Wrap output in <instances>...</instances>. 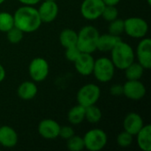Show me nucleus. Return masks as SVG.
Segmentation results:
<instances>
[{"label":"nucleus","instance_id":"1","mask_svg":"<svg viewBox=\"0 0 151 151\" xmlns=\"http://www.w3.org/2000/svg\"><path fill=\"white\" fill-rule=\"evenodd\" d=\"M13 19L14 27L20 29L24 34L37 31L42 23L37 9L31 5L19 7L13 14Z\"/></svg>","mask_w":151,"mask_h":151},{"label":"nucleus","instance_id":"2","mask_svg":"<svg viewBox=\"0 0 151 151\" xmlns=\"http://www.w3.org/2000/svg\"><path fill=\"white\" fill-rule=\"evenodd\" d=\"M135 59V52L131 45L122 39L111 50V60L116 69L125 70Z\"/></svg>","mask_w":151,"mask_h":151},{"label":"nucleus","instance_id":"3","mask_svg":"<svg viewBox=\"0 0 151 151\" xmlns=\"http://www.w3.org/2000/svg\"><path fill=\"white\" fill-rule=\"evenodd\" d=\"M100 34L96 27L91 25L83 27L78 32L77 47L81 52L92 54L96 50V42Z\"/></svg>","mask_w":151,"mask_h":151},{"label":"nucleus","instance_id":"4","mask_svg":"<svg viewBox=\"0 0 151 151\" xmlns=\"http://www.w3.org/2000/svg\"><path fill=\"white\" fill-rule=\"evenodd\" d=\"M115 70L116 68L111 58L107 57H101L97 59H95L92 74L99 82L107 83L113 79L115 75Z\"/></svg>","mask_w":151,"mask_h":151},{"label":"nucleus","instance_id":"5","mask_svg":"<svg viewBox=\"0 0 151 151\" xmlns=\"http://www.w3.org/2000/svg\"><path fill=\"white\" fill-rule=\"evenodd\" d=\"M83 141L86 150L88 151H100L106 146L108 136L103 129L93 128L84 134Z\"/></svg>","mask_w":151,"mask_h":151},{"label":"nucleus","instance_id":"6","mask_svg":"<svg viewBox=\"0 0 151 151\" xmlns=\"http://www.w3.org/2000/svg\"><path fill=\"white\" fill-rule=\"evenodd\" d=\"M149 31L148 22L140 17H130L124 20V33L132 38L142 39Z\"/></svg>","mask_w":151,"mask_h":151},{"label":"nucleus","instance_id":"7","mask_svg":"<svg viewBox=\"0 0 151 151\" xmlns=\"http://www.w3.org/2000/svg\"><path fill=\"white\" fill-rule=\"evenodd\" d=\"M101 96L100 88L94 83H88L82 86L76 96L77 103L80 105L88 107L96 104Z\"/></svg>","mask_w":151,"mask_h":151},{"label":"nucleus","instance_id":"8","mask_svg":"<svg viewBox=\"0 0 151 151\" xmlns=\"http://www.w3.org/2000/svg\"><path fill=\"white\" fill-rule=\"evenodd\" d=\"M50 73L48 61L43 58H35L28 65V73L35 82H42L46 80Z\"/></svg>","mask_w":151,"mask_h":151},{"label":"nucleus","instance_id":"9","mask_svg":"<svg viewBox=\"0 0 151 151\" xmlns=\"http://www.w3.org/2000/svg\"><path fill=\"white\" fill-rule=\"evenodd\" d=\"M104 6L103 0H83L81 4V13L85 19L96 20L102 16Z\"/></svg>","mask_w":151,"mask_h":151},{"label":"nucleus","instance_id":"10","mask_svg":"<svg viewBox=\"0 0 151 151\" xmlns=\"http://www.w3.org/2000/svg\"><path fill=\"white\" fill-rule=\"evenodd\" d=\"M146 87L140 81H127L123 85V96L133 101H139L146 96Z\"/></svg>","mask_w":151,"mask_h":151},{"label":"nucleus","instance_id":"11","mask_svg":"<svg viewBox=\"0 0 151 151\" xmlns=\"http://www.w3.org/2000/svg\"><path fill=\"white\" fill-rule=\"evenodd\" d=\"M137 62L145 69L151 68V40L150 38H142L136 48Z\"/></svg>","mask_w":151,"mask_h":151},{"label":"nucleus","instance_id":"12","mask_svg":"<svg viewBox=\"0 0 151 151\" xmlns=\"http://www.w3.org/2000/svg\"><path fill=\"white\" fill-rule=\"evenodd\" d=\"M38 134L45 140H55L59 136L60 125L54 119H45L38 124Z\"/></svg>","mask_w":151,"mask_h":151},{"label":"nucleus","instance_id":"13","mask_svg":"<svg viewBox=\"0 0 151 151\" xmlns=\"http://www.w3.org/2000/svg\"><path fill=\"white\" fill-rule=\"evenodd\" d=\"M37 11L42 23H50L58 17L59 8L56 1L43 0Z\"/></svg>","mask_w":151,"mask_h":151},{"label":"nucleus","instance_id":"14","mask_svg":"<svg viewBox=\"0 0 151 151\" xmlns=\"http://www.w3.org/2000/svg\"><path fill=\"white\" fill-rule=\"evenodd\" d=\"M73 64L78 73L82 76H89L93 73L95 58H93L92 54L81 52Z\"/></svg>","mask_w":151,"mask_h":151},{"label":"nucleus","instance_id":"15","mask_svg":"<svg viewBox=\"0 0 151 151\" xmlns=\"http://www.w3.org/2000/svg\"><path fill=\"white\" fill-rule=\"evenodd\" d=\"M144 121L142 116L136 112L128 113L123 120L124 131L129 133L133 136L136 135L137 133L143 127Z\"/></svg>","mask_w":151,"mask_h":151},{"label":"nucleus","instance_id":"16","mask_svg":"<svg viewBox=\"0 0 151 151\" xmlns=\"http://www.w3.org/2000/svg\"><path fill=\"white\" fill-rule=\"evenodd\" d=\"M17 132L10 126L0 127V145L6 149L14 148L18 144Z\"/></svg>","mask_w":151,"mask_h":151},{"label":"nucleus","instance_id":"17","mask_svg":"<svg viewBox=\"0 0 151 151\" xmlns=\"http://www.w3.org/2000/svg\"><path fill=\"white\" fill-rule=\"evenodd\" d=\"M38 88L35 82L33 81H27L22 82L17 88L18 96L24 101L32 100L36 96Z\"/></svg>","mask_w":151,"mask_h":151},{"label":"nucleus","instance_id":"18","mask_svg":"<svg viewBox=\"0 0 151 151\" xmlns=\"http://www.w3.org/2000/svg\"><path fill=\"white\" fill-rule=\"evenodd\" d=\"M120 40H121L120 36L113 35L109 33L100 35L96 42V50L103 52L111 51L112 48L116 45V43Z\"/></svg>","mask_w":151,"mask_h":151},{"label":"nucleus","instance_id":"19","mask_svg":"<svg viewBox=\"0 0 151 151\" xmlns=\"http://www.w3.org/2000/svg\"><path fill=\"white\" fill-rule=\"evenodd\" d=\"M137 138V145L142 151H151V126L144 125L143 127L135 135Z\"/></svg>","mask_w":151,"mask_h":151},{"label":"nucleus","instance_id":"20","mask_svg":"<svg viewBox=\"0 0 151 151\" xmlns=\"http://www.w3.org/2000/svg\"><path fill=\"white\" fill-rule=\"evenodd\" d=\"M77 38L78 33L71 28H65L59 34V42L65 49L76 45Z\"/></svg>","mask_w":151,"mask_h":151},{"label":"nucleus","instance_id":"21","mask_svg":"<svg viewBox=\"0 0 151 151\" xmlns=\"http://www.w3.org/2000/svg\"><path fill=\"white\" fill-rule=\"evenodd\" d=\"M67 119L73 126L81 124L85 120V107L77 104L71 108L67 114Z\"/></svg>","mask_w":151,"mask_h":151},{"label":"nucleus","instance_id":"22","mask_svg":"<svg viewBox=\"0 0 151 151\" xmlns=\"http://www.w3.org/2000/svg\"><path fill=\"white\" fill-rule=\"evenodd\" d=\"M126 78L128 81H136L141 80L143 76L145 69L138 63V62H133L129 66H127L125 70Z\"/></svg>","mask_w":151,"mask_h":151},{"label":"nucleus","instance_id":"23","mask_svg":"<svg viewBox=\"0 0 151 151\" xmlns=\"http://www.w3.org/2000/svg\"><path fill=\"white\" fill-rule=\"evenodd\" d=\"M102 117H103L102 111L96 104L85 107V119L88 122L91 124H96L100 122Z\"/></svg>","mask_w":151,"mask_h":151},{"label":"nucleus","instance_id":"24","mask_svg":"<svg viewBox=\"0 0 151 151\" xmlns=\"http://www.w3.org/2000/svg\"><path fill=\"white\" fill-rule=\"evenodd\" d=\"M14 27L13 14L7 12H0V32L6 33Z\"/></svg>","mask_w":151,"mask_h":151},{"label":"nucleus","instance_id":"25","mask_svg":"<svg viewBox=\"0 0 151 151\" xmlns=\"http://www.w3.org/2000/svg\"><path fill=\"white\" fill-rule=\"evenodd\" d=\"M66 148L70 151H81L85 149L83 137L79 135H73L66 140Z\"/></svg>","mask_w":151,"mask_h":151},{"label":"nucleus","instance_id":"26","mask_svg":"<svg viewBox=\"0 0 151 151\" xmlns=\"http://www.w3.org/2000/svg\"><path fill=\"white\" fill-rule=\"evenodd\" d=\"M108 26V31L109 34H111L113 35L120 36L121 34L124 33V20L121 19H115L109 22Z\"/></svg>","mask_w":151,"mask_h":151},{"label":"nucleus","instance_id":"27","mask_svg":"<svg viewBox=\"0 0 151 151\" xmlns=\"http://www.w3.org/2000/svg\"><path fill=\"white\" fill-rule=\"evenodd\" d=\"M23 36H24V33L16 27H13L12 28H11L9 31L6 32L7 41L12 44H17L20 42L23 39Z\"/></svg>","mask_w":151,"mask_h":151},{"label":"nucleus","instance_id":"28","mask_svg":"<svg viewBox=\"0 0 151 151\" xmlns=\"http://www.w3.org/2000/svg\"><path fill=\"white\" fill-rule=\"evenodd\" d=\"M134 136L129 133L123 131L117 136V143L121 148H128L132 145Z\"/></svg>","mask_w":151,"mask_h":151},{"label":"nucleus","instance_id":"29","mask_svg":"<svg viewBox=\"0 0 151 151\" xmlns=\"http://www.w3.org/2000/svg\"><path fill=\"white\" fill-rule=\"evenodd\" d=\"M118 16H119V11H118V9H117L116 6L105 5L101 17H103V19L104 20L110 22V21L117 19Z\"/></svg>","mask_w":151,"mask_h":151},{"label":"nucleus","instance_id":"30","mask_svg":"<svg viewBox=\"0 0 151 151\" xmlns=\"http://www.w3.org/2000/svg\"><path fill=\"white\" fill-rule=\"evenodd\" d=\"M81 50H79V48L77 47V45H74V46H71V47H68L65 49V58L67 60H69L70 62H74L78 57L80 56L81 54Z\"/></svg>","mask_w":151,"mask_h":151},{"label":"nucleus","instance_id":"31","mask_svg":"<svg viewBox=\"0 0 151 151\" xmlns=\"http://www.w3.org/2000/svg\"><path fill=\"white\" fill-rule=\"evenodd\" d=\"M74 134H75L74 130H73V128L72 127H70V126L60 127V131H59V136L58 137L62 138L63 140L66 141Z\"/></svg>","mask_w":151,"mask_h":151},{"label":"nucleus","instance_id":"32","mask_svg":"<svg viewBox=\"0 0 151 151\" xmlns=\"http://www.w3.org/2000/svg\"><path fill=\"white\" fill-rule=\"evenodd\" d=\"M110 92L113 96H123V85L114 84L111 87Z\"/></svg>","mask_w":151,"mask_h":151},{"label":"nucleus","instance_id":"33","mask_svg":"<svg viewBox=\"0 0 151 151\" xmlns=\"http://www.w3.org/2000/svg\"><path fill=\"white\" fill-rule=\"evenodd\" d=\"M20 4H22L23 5H31L34 6L35 4H37L38 3H40L42 0H18Z\"/></svg>","mask_w":151,"mask_h":151},{"label":"nucleus","instance_id":"34","mask_svg":"<svg viewBox=\"0 0 151 151\" xmlns=\"http://www.w3.org/2000/svg\"><path fill=\"white\" fill-rule=\"evenodd\" d=\"M105 5H112V6H117L120 0H103Z\"/></svg>","mask_w":151,"mask_h":151},{"label":"nucleus","instance_id":"35","mask_svg":"<svg viewBox=\"0 0 151 151\" xmlns=\"http://www.w3.org/2000/svg\"><path fill=\"white\" fill-rule=\"evenodd\" d=\"M5 76H6L5 69H4V67L0 64V83L4 81V80L5 79Z\"/></svg>","mask_w":151,"mask_h":151},{"label":"nucleus","instance_id":"36","mask_svg":"<svg viewBox=\"0 0 151 151\" xmlns=\"http://www.w3.org/2000/svg\"><path fill=\"white\" fill-rule=\"evenodd\" d=\"M147 3H148V4H149V5H150V4H151V0H147Z\"/></svg>","mask_w":151,"mask_h":151},{"label":"nucleus","instance_id":"37","mask_svg":"<svg viewBox=\"0 0 151 151\" xmlns=\"http://www.w3.org/2000/svg\"><path fill=\"white\" fill-rule=\"evenodd\" d=\"M4 1H5V0H0V5H1L2 4H4Z\"/></svg>","mask_w":151,"mask_h":151},{"label":"nucleus","instance_id":"38","mask_svg":"<svg viewBox=\"0 0 151 151\" xmlns=\"http://www.w3.org/2000/svg\"><path fill=\"white\" fill-rule=\"evenodd\" d=\"M48 1H55V0H48Z\"/></svg>","mask_w":151,"mask_h":151}]
</instances>
